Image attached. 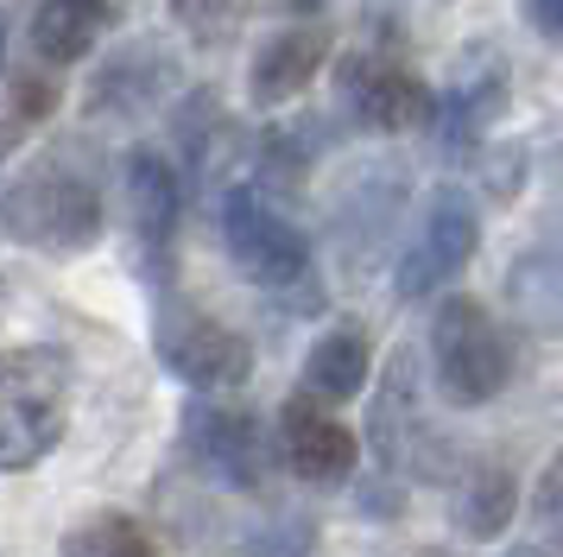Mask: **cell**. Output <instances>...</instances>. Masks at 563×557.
<instances>
[{
    "instance_id": "21",
    "label": "cell",
    "mask_w": 563,
    "mask_h": 557,
    "mask_svg": "<svg viewBox=\"0 0 563 557\" xmlns=\"http://www.w3.org/2000/svg\"><path fill=\"white\" fill-rule=\"evenodd\" d=\"M519 13H526L538 39H551V45L563 39V0H519Z\"/></svg>"
},
{
    "instance_id": "22",
    "label": "cell",
    "mask_w": 563,
    "mask_h": 557,
    "mask_svg": "<svg viewBox=\"0 0 563 557\" xmlns=\"http://www.w3.org/2000/svg\"><path fill=\"white\" fill-rule=\"evenodd\" d=\"M172 7H178V20L209 25V32H216V25H222V20L234 13V0H172Z\"/></svg>"
},
{
    "instance_id": "23",
    "label": "cell",
    "mask_w": 563,
    "mask_h": 557,
    "mask_svg": "<svg viewBox=\"0 0 563 557\" xmlns=\"http://www.w3.org/2000/svg\"><path fill=\"white\" fill-rule=\"evenodd\" d=\"M507 557H544V551H538V545H512Z\"/></svg>"
},
{
    "instance_id": "16",
    "label": "cell",
    "mask_w": 563,
    "mask_h": 557,
    "mask_svg": "<svg viewBox=\"0 0 563 557\" xmlns=\"http://www.w3.org/2000/svg\"><path fill=\"white\" fill-rule=\"evenodd\" d=\"M374 450H380L386 469H399L411 462V444H424V418H418V361L406 349L393 354V368H386V386L380 400H374Z\"/></svg>"
},
{
    "instance_id": "4",
    "label": "cell",
    "mask_w": 563,
    "mask_h": 557,
    "mask_svg": "<svg viewBox=\"0 0 563 557\" xmlns=\"http://www.w3.org/2000/svg\"><path fill=\"white\" fill-rule=\"evenodd\" d=\"M475 248H482V209H475V197L462 184H437L424 197V209H418V222H411V241L399 248L393 298L418 304L431 292H443L475 260Z\"/></svg>"
},
{
    "instance_id": "18",
    "label": "cell",
    "mask_w": 563,
    "mask_h": 557,
    "mask_svg": "<svg viewBox=\"0 0 563 557\" xmlns=\"http://www.w3.org/2000/svg\"><path fill=\"white\" fill-rule=\"evenodd\" d=\"M64 101V83H57V64L52 70H7V152L26 140L32 127H45Z\"/></svg>"
},
{
    "instance_id": "24",
    "label": "cell",
    "mask_w": 563,
    "mask_h": 557,
    "mask_svg": "<svg viewBox=\"0 0 563 557\" xmlns=\"http://www.w3.org/2000/svg\"><path fill=\"white\" fill-rule=\"evenodd\" d=\"M291 7H298V13H317V7H323V0H291Z\"/></svg>"
},
{
    "instance_id": "5",
    "label": "cell",
    "mask_w": 563,
    "mask_h": 557,
    "mask_svg": "<svg viewBox=\"0 0 563 557\" xmlns=\"http://www.w3.org/2000/svg\"><path fill=\"white\" fill-rule=\"evenodd\" d=\"M222 248H229L234 273L279 292V285H305L310 278V241L305 228L279 216L260 184H234L222 197Z\"/></svg>"
},
{
    "instance_id": "1",
    "label": "cell",
    "mask_w": 563,
    "mask_h": 557,
    "mask_svg": "<svg viewBox=\"0 0 563 557\" xmlns=\"http://www.w3.org/2000/svg\"><path fill=\"white\" fill-rule=\"evenodd\" d=\"M70 354L26 342V349H7L0 361V469H32L64 444L70 425Z\"/></svg>"
},
{
    "instance_id": "7",
    "label": "cell",
    "mask_w": 563,
    "mask_h": 557,
    "mask_svg": "<svg viewBox=\"0 0 563 557\" xmlns=\"http://www.w3.org/2000/svg\"><path fill=\"white\" fill-rule=\"evenodd\" d=\"M158 361L184 380V386H197V393H241L247 380H254V349H247V336H234L229 324H216L209 310L197 304H165L158 310Z\"/></svg>"
},
{
    "instance_id": "12",
    "label": "cell",
    "mask_w": 563,
    "mask_h": 557,
    "mask_svg": "<svg viewBox=\"0 0 563 557\" xmlns=\"http://www.w3.org/2000/svg\"><path fill=\"white\" fill-rule=\"evenodd\" d=\"M330 25L323 20H298V25H285V32H273L266 45H260L254 57V76H247V89H254L260 108H279V101H298L317 83V70L330 64Z\"/></svg>"
},
{
    "instance_id": "19",
    "label": "cell",
    "mask_w": 563,
    "mask_h": 557,
    "mask_svg": "<svg viewBox=\"0 0 563 557\" xmlns=\"http://www.w3.org/2000/svg\"><path fill=\"white\" fill-rule=\"evenodd\" d=\"M64 557H158V545L128 513H96L64 538Z\"/></svg>"
},
{
    "instance_id": "6",
    "label": "cell",
    "mask_w": 563,
    "mask_h": 557,
    "mask_svg": "<svg viewBox=\"0 0 563 557\" xmlns=\"http://www.w3.org/2000/svg\"><path fill=\"white\" fill-rule=\"evenodd\" d=\"M335 101L367 133H411V127L437 121V89L418 70H406L399 57H380V51H349L335 64Z\"/></svg>"
},
{
    "instance_id": "9",
    "label": "cell",
    "mask_w": 563,
    "mask_h": 557,
    "mask_svg": "<svg viewBox=\"0 0 563 557\" xmlns=\"http://www.w3.org/2000/svg\"><path fill=\"white\" fill-rule=\"evenodd\" d=\"M172 83H178V57L172 45H158V39H128L121 51H108L102 70L89 76V121H140V114H153L158 101L172 96Z\"/></svg>"
},
{
    "instance_id": "11",
    "label": "cell",
    "mask_w": 563,
    "mask_h": 557,
    "mask_svg": "<svg viewBox=\"0 0 563 557\" xmlns=\"http://www.w3.org/2000/svg\"><path fill=\"white\" fill-rule=\"evenodd\" d=\"M279 444H285L291 476L310 481V488H335V481L355 476V462H361V437L317 393H291L279 405Z\"/></svg>"
},
{
    "instance_id": "17",
    "label": "cell",
    "mask_w": 563,
    "mask_h": 557,
    "mask_svg": "<svg viewBox=\"0 0 563 557\" xmlns=\"http://www.w3.org/2000/svg\"><path fill=\"white\" fill-rule=\"evenodd\" d=\"M512 513H519V481H512V469L482 462V469H468L456 481V526L468 538H500L512 526Z\"/></svg>"
},
{
    "instance_id": "8",
    "label": "cell",
    "mask_w": 563,
    "mask_h": 557,
    "mask_svg": "<svg viewBox=\"0 0 563 557\" xmlns=\"http://www.w3.org/2000/svg\"><path fill=\"white\" fill-rule=\"evenodd\" d=\"M184 450L197 456L203 476H216L222 488H241V494L266 488V476H273V437H266L254 412H229V405L197 400L184 412Z\"/></svg>"
},
{
    "instance_id": "14",
    "label": "cell",
    "mask_w": 563,
    "mask_h": 557,
    "mask_svg": "<svg viewBox=\"0 0 563 557\" xmlns=\"http://www.w3.org/2000/svg\"><path fill=\"white\" fill-rule=\"evenodd\" d=\"M108 20H114V0H38L26 39H32V51H38V64L70 70V64H82V57L96 51Z\"/></svg>"
},
{
    "instance_id": "15",
    "label": "cell",
    "mask_w": 563,
    "mask_h": 557,
    "mask_svg": "<svg viewBox=\"0 0 563 557\" xmlns=\"http://www.w3.org/2000/svg\"><path fill=\"white\" fill-rule=\"evenodd\" d=\"M305 393L330 405H349L355 393H367V380H374V342L361 336V329H323L305 354Z\"/></svg>"
},
{
    "instance_id": "2",
    "label": "cell",
    "mask_w": 563,
    "mask_h": 557,
    "mask_svg": "<svg viewBox=\"0 0 563 557\" xmlns=\"http://www.w3.org/2000/svg\"><path fill=\"white\" fill-rule=\"evenodd\" d=\"M0 222H7V241H20V248L82 253L102 241V197L70 165H38V172H20L7 184Z\"/></svg>"
},
{
    "instance_id": "10",
    "label": "cell",
    "mask_w": 563,
    "mask_h": 557,
    "mask_svg": "<svg viewBox=\"0 0 563 557\" xmlns=\"http://www.w3.org/2000/svg\"><path fill=\"white\" fill-rule=\"evenodd\" d=\"M500 108H507V57L487 45H468L462 51L456 76H450V89L437 96V146L468 159V152H482L487 127L500 121Z\"/></svg>"
},
{
    "instance_id": "13",
    "label": "cell",
    "mask_w": 563,
    "mask_h": 557,
    "mask_svg": "<svg viewBox=\"0 0 563 557\" xmlns=\"http://www.w3.org/2000/svg\"><path fill=\"white\" fill-rule=\"evenodd\" d=\"M128 203H133V228H140V248L165 278V260H172V241H178L184 222V177L165 152H133L128 159Z\"/></svg>"
},
{
    "instance_id": "3",
    "label": "cell",
    "mask_w": 563,
    "mask_h": 557,
    "mask_svg": "<svg viewBox=\"0 0 563 557\" xmlns=\"http://www.w3.org/2000/svg\"><path fill=\"white\" fill-rule=\"evenodd\" d=\"M431 368H437V393L462 412L500 400V386L512 380V354L482 298L456 292L431 310Z\"/></svg>"
},
{
    "instance_id": "20",
    "label": "cell",
    "mask_w": 563,
    "mask_h": 557,
    "mask_svg": "<svg viewBox=\"0 0 563 557\" xmlns=\"http://www.w3.org/2000/svg\"><path fill=\"white\" fill-rule=\"evenodd\" d=\"M532 513L551 526V538H558V551H563V450L544 462V476H538V494H532Z\"/></svg>"
}]
</instances>
